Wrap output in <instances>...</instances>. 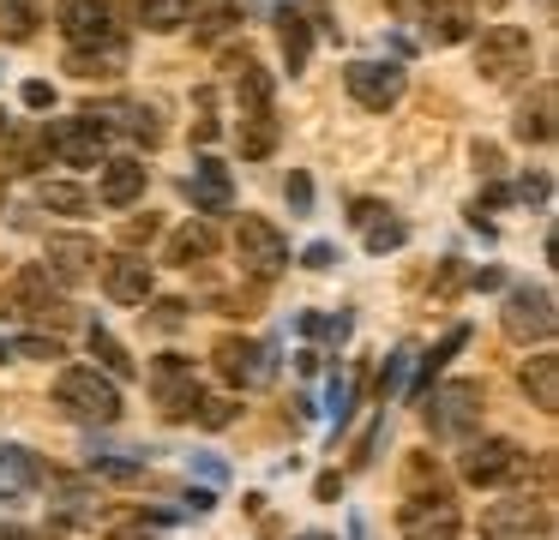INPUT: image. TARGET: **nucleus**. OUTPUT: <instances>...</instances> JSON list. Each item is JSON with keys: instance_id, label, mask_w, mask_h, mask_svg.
<instances>
[{"instance_id": "nucleus-1", "label": "nucleus", "mask_w": 559, "mask_h": 540, "mask_svg": "<svg viewBox=\"0 0 559 540\" xmlns=\"http://www.w3.org/2000/svg\"><path fill=\"white\" fill-rule=\"evenodd\" d=\"M55 403L73 420H91V427H115V420H121V391H115V379L97 367H67L61 379H55Z\"/></svg>"}, {"instance_id": "nucleus-2", "label": "nucleus", "mask_w": 559, "mask_h": 540, "mask_svg": "<svg viewBox=\"0 0 559 540\" xmlns=\"http://www.w3.org/2000/svg\"><path fill=\"white\" fill-rule=\"evenodd\" d=\"M481 408H487L481 379H451L427 396V432L433 439H469L481 427Z\"/></svg>"}, {"instance_id": "nucleus-3", "label": "nucleus", "mask_w": 559, "mask_h": 540, "mask_svg": "<svg viewBox=\"0 0 559 540\" xmlns=\"http://www.w3.org/2000/svg\"><path fill=\"white\" fill-rule=\"evenodd\" d=\"M0 319H43V324H67L73 307L55 295V276L43 264H25L13 283L0 288Z\"/></svg>"}, {"instance_id": "nucleus-4", "label": "nucleus", "mask_w": 559, "mask_h": 540, "mask_svg": "<svg viewBox=\"0 0 559 540\" xmlns=\"http://www.w3.org/2000/svg\"><path fill=\"white\" fill-rule=\"evenodd\" d=\"M211 360H217V379L235 384V391H265V384H277V348L253 343V336H223L211 348Z\"/></svg>"}, {"instance_id": "nucleus-5", "label": "nucleus", "mask_w": 559, "mask_h": 540, "mask_svg": "<svg viewBox=\"0 0 559 540\" xmlns=\"http://www.w3.org/2000/svg\"><path fill=\"white\" fill-rule=\"evenodd\" d=\"M343 91H349L367 115H385V108L403 103L409 72H403L397 60H349V67H343Z\"/></svg>"}, {"instance_id": "nucleus-6", "label": "nucleus", "mask_w": 559, "mask_h": 540, "mask_svg": "<svg viewBox=\"0 0 559 540\" xmlns=\"http://www.w3.org/2000/svg\"><path fill=\"white\" fill-rule=\"evenodd\" d=\"M43 139H49V156H61L67 168H91V163H103V151H109V120L85 108V115H73V120L43 127Z\"/></svg>"}, {"instance_id": "nucleus-7", "label": "nucleus", "mask_w": 559, "mask_h": 540, "mask_svg": "<svg viewBox=\"0 0 559 540\" xmlns=\"http://www.w3.org/2000/svg\"><path fill=\"white\" fill-rule=\"evenodd\" d=\"M397 528H403V540H457L463 511L451 499V487L445 492H409V504L397 511Z\"/></svg>"}, {"instance_id": "nucleus-8", "label": "nucleus", "mask_w": 559, "mask_h": 540, "mask_svg": "<svg viewBox=\"0 0 559 540\" xmlns=\"http://www.w3.org/2000/svg\"><path fill=\"white\" fill-rule=\"evenodd\" d=\"M535 48H530V31H518V24H493V31H481V48H475V72H481L487 84H511L518 72H530Z\"/></svg>"}, {"instance_id": "nucleus-9", "label": "nucleus", "mask_w": 559, "mask_h": 540, "mask_svg": "<svg viewBox=\"0 0 559 540\" xmlns=\"http://www.w3.org/2000/svg\"><path fill=\"white\" fill-rule=\"evenodd\" d=\"M151 396H157V408H163V420H193V408H199V372H193V360L187 355H157L151 360Z\"/></svg>"}, {"instance_id": "nucleus-10", "label": "nucleus", "mask_w": 559, "mask_h": 540, "mask_svg": "<svg viewBox=\"0 0 559 540\" xmlns=\"http://www.w3.org/2000/svg\"><path fill=\"white\" fill-rule=\"evenodd\" d=\"M235 252H241V264L259 283H271V276L289 264V240H283V228L271 223V216H241V223H235Z\"/></svg>"}, {"instance_id": "nucleus-11", "label": "nucleus", "mask_w": 559, "mask_h": 540, "mask_svg": "<svg viewBox=\"0 0 559 540\" xmlns=\"http://www.w3.org/2000/svg\"><path fill=\"white\" fill-rule=\"evenodd\" d=\"M499 324H506L511 343H547V336H554V324H559L554 319V295H547V288H511Z\"/></svg>"}, {"instance_id": "nucleus-12", "label": "nucleus", "mask_w": 559, "mask_h": 540, "mask_svg": "<svg viewBox=\"0 0 559 540\" xmlns=\"http://www.w3.org/2000/svg\"><path fill=\"white\" fill-rule=\"evenodd\" d=\"M554 528V511L547 499H506V504H487L481 511V535L487 540H530Z\"/></svg>"}, {"instance_id": "nucleus-13", "label": "nucleus", "mask_w": 559, "mask_h": 540, "mask_svg": "<svg viewBox=\"0 0 559 540\" xmlns=\"http://www.w3.org/2000/svg\"><path fill=\"white\" fill-rule=\"evenodd\" d=\"M523 451L511 439H481V444H469L463 451V480L469 487H506V480H518L523 475Z\"/></svg>"}, {"instance_id": "nucleus-14", "label": "nucleus", "mask_w": 559, "mask_h": 540, "mask_svg": "<svg viewBox=\"0 0 559 540\" xmlns=\"http://www.w3.org/2000/svg\"><path fill=\"white\" fill-rule=\"evenodd\" d=\"M97 264H103V252H97V240H91V235H49L43 271H49L55 283L79 288V283H91V276H97Z\"/></svg>"}, {"instance_id": "nucleus-15", "label": "nucleus", "mask_w": 559, "mask_h": 540, "mask_svg": "<svg viewBox=\"0 0 559 540\" xmlns=\"http://www.w3.org/2000/svg\"><path fill=\"white\" fill-rule=\"evenodd\" d=\"M475 36V7L469 0H427L421 7V43L427 48H457Z\"/></svg>"}, {"instance_id": "nucleus-16", "label": "nucleus", "mask_w": 559, "mask_h": 540, "mask_svg": "<svg viewBox=\"0 0 559 540\" xmlns=\"http://www.w3.org/2000/svg\"><path fill=\"white\" fill-rule=\"evenodd\" d=\"M61 36L73 48H91V43H109L115 31V12L103 7V0H61Z\"/></svg>"}, {"instance_id": "nucleus-17", "label": "nucleus", "mask_w": 559, "mask_h": 540, "mask_svg": "<svg viewBox=\"0 0 559 540\" xmlns=\"http://www.w3.org/2000/svg\"><path fill=\"white\" fill-rule=\"evenodd\" d=\"M103 295H109L115 307H145V300H151V264L139 259V252L109 259V264H103Z\"/></svg>"}, {"instance_id": "nucleus-18", "label": "nucleus", "mask_w": 559, "mask_h": 540, "mask_svg": "<svg viewBox=\"0 0 559 540\" xmlns=\"http://www.w3.org/2000/svg\"><path fill=\"white\" fill-rule=\"evenodd\" d=\"M223 72H229V84H235V103H241V115L271 108V72L253 60V48H229V55H223Z\"/></svg>"}, {"instance_id": "nucleus-19", "label": "nucleus", "mask_w": 559, "mask_h": 540, "mask_svg": "<svg viewBox=\"0 0 559 540\" xmlns=\"http://www.w3.org/2000/svg\"><path fill=\"white\" fill-rule=\"evenodd\" d=\"M187 199H193V211H205V216H223L235 204V180H229V168L217 163V156H205V163L187 175Z\"/></svg>"}, {"instance_id": "nucleus-20", "label": "nucleus", "mask_w": 559, "mask_h": 540, "mask_svg": "<svg viewBox=\"0 0 559 540\" xmlns=\"http://www.w3.org/2000/svg\"><path fill=\"white\" fill-rule=\"evenodd\" d=\"M145 180H151V168H145V163H133V156H121V163H109V168H103L97 199L109 204V211H127V204H139V199H145Z\"/></svg>"}, {"instance_id": "nucleus-21", "label": "nucleus", "mask_w": 559, "mask_h": 540, "mask_svg": "<svg viewBox=\"0 0 559 540\" xmlns=\"http://www.w3.org/2000/svg\"><path fill=\"white\" fill-rule=\"evenodd\" d=\"M127 67V36H109V43H91V48H67V72L73 79H115Z\"/></svg>"}, {"instance_id": "nucleus-22", "label": "nucleus", "mask_w": 559, "mask_h": 540, "mask_svg": "<svg viewBox=\"0 0 559 540\" xmlns=\"http://www.w3.org/2000/svg\"><path fill=\"white\" fill-rule=\"evenodd\" d=\"M211 252H217V228L211 223H187L169 235V264H181V271H193V264H205Z\"/></svg>"}, {"instance_id": "nucleus-23", "label": "nucleus", "mask_w": 559, "mask_h": 540, "mask_svg": "<svg viewBox=\"0 0 559 540\" xmlns=\"http://www.w3.org/2000/svg\"><path fill=\"white\" fill-rule=\"evenodd\" d=\"M523 391H530V403L542 415H559V355H535L523 367Z\"/></svg>"}, {"instance_id": "nucleus-24", "label": "nucleus", "mask_w": 559, "mask_h": 540, "mask_svg": "<svg viewBox=\"0 0 559 540\" xmlns=\"http://www.w3.org/2000/svg\"><path fill=\"white\" fill-rule=\"evenodd\" d=\"M277 43H283V60L289 72H307V55H313V31H307V12L283 7L277 12Z\"/></svg>"}, {"instance_id": "nucleus-25", "label": "nucleus", "mask_w": 559, "mask_h": 540, "mask_svg": "<svg viewBox=\"0 0 559 540\" xmlns=\"http://www.w3.org/2000/svg\"><path fill=\"white\" fill-rule=\"evenodd\" d=\"M271 151H277V115H271V108L241 115V156L259 163V156H271Z\"/></svg>"}, {"instance_id": "nucleus-26", "label": "nucleus", "mask_w": 559, "mask_h": 540, "mask_svg": "<svg viewBox=\"0 0 559 540\" xmlns=\"http://www.w3.org/2000/svg\"><path fill=\"white\" fill-rule=\"evenodd\" d=\"M463 343H469V324H457V331H445V343H439L433 355H415V367H409V372H415V396H427V384H433L439 372H445V360L457 355Z\"/></svg>"}, {"instance_id": "nucleus-27", "label": "nucleus", "mask_w": 559, "mask_h": 540, "mask_svg": "<svg viewBox=\"0 0 559 540\" xmlns=\"http://www.w3.org/2000/svg\"><path fill=\"white\" fill-rule=\"evenodd\" d=\"M0 475L7 480H19V487H49V468L37 463V456L25 451V444H0Z\"/></svg>"}, {"instance_id": "nucleus-28", "label": "nucleus", "mask_w": 559, "mask_h": 540, "mask_svg": "<svg viewBox=\"0 0 559 540\" xmlns=\"http://www.w3.org/2000/svg\"><path fill=\"white\" fill-rule=\"evenodd\" d=\"M518 139H523V144H547V139H554V91H547V84H542V96H535V108L523 103Z\"/></svg>"}, {"instance_id": "nucleus-29", "label": "nucleus", "mask_w": 559, "mask_h": 540, "mask_svg": "<svg viewBox=\"0 0 559 540\" xmlns=\"http://www.w3.org/2000/svg\"><path fill=\"white\" fill-rule=\"evenodd\" d=\"M91 355L103 360V372H109V379H133V372H139V360L127 355V348L115 343V331H103V324H91Z\"/></svg>"}, {"instance_id": "nucleus-30", "label": "nucleus", "mask_w": 559, "mask_h": 540, "mask_svg": "<svg viewBox=\"0 0 559 540\" xmlns=\"http://www.w3.org/2000/svg\"><path fill=\"white\" fill-rule=\"evenodd\" d=\"M193 7L199 0H139V19H145V31H181V24H193Z\"/></svg>"}, {"instance_id": "nucleus-31", "label": "nucleus", "mask_w": 559, "mask_h": 540, "mask_svg": "<svg viewBox=\"0 0 559 540\" xmlns=\"http://www.w3.org/2000/svg\"><path fill=\"white\" fill-rule=\"evenodd\" d=\"M0 36L7 43H31L37 36V0H0Z\"/></svg>"}, {"instance_id": "nucleus-32", "label": "nucleus", "mask_w": 559, "mask_h": 540, "mask_svg": "<svg viewBox=\"0 0 559 540\" xmlns=\"http://www.w3.org/2000/svg\"><path fill=\"white\" fill-rule=\"evenodd\" d=\"M361 240H367V252H397L403 240H409V223H397L391 211H379L373 223H361Z\"/></svg>"}, {"instance_id": "nucleus-33", "label": "nucleus", "mask_w": 559, "mask_h": 540, "mask_svg": "<svg viewBox=\"0 0 559 540\" xmlns=\"http://www.w3.org/2000/svg\"><path fill=\"white\" fill-rule=\"evenodd\" d=\"M409 367H415V348H409V343H397L385 360H379L373 391H379V396H397V391H403V379H409Z\"/></svg>"}, {"instance_id": "nucleus-34", "label": "nucleus", "mask_w": 559, "mask_h": 540, "mask_svg": "<svg viewBox=\"0 0 559 540\" xmlns=\"http://www.w3.org/2000/svg\"><path fill=\"white\" fill-rule=\"evenodd\" d=\"M295 324H301V336H319V343H349V331H355L349 312H301Z\"/></svg>"}, {"instance_id": "nucleus-35", "label": "nucleus", "mask_w": 559, "mask_h": 540, "mask_svg": "<svg viewBox=\"0 0 559 540\" xmlns=\"http://www.w3.org/2000/svg\"><path fill=\"white\" fill-rule=\"evenodd\" d=\"M43 204H49V211H61V216H85L91 211L85 187H73V180H49V187H43Z\"/></svg>"}, {"instance_id": "nucleus-36", "label": "nucleus", "mask_w": 559, "mask_h": 540, "mask_svg": "<svg viewBox=\"0 0 559 540\" xmlns=\"http://www.w3.org/2000/svg\"><path fill=\"white\" fill-rule=\"evenodd\" d=\"M403 480H409V492H445V475H439V463H433V456H421V451L403 463Z\"/></svg>"}, {"instance_id": "nucleus-37", "label": "nucleus", "mask_w": 559, "mask_h": 540, "mask_svg": "<svg viewBox=\"0 0 559 540\" xmlns=\"http://www.w3.org/2000/svg\"><path fill=\"white\" fill-rule=\"evenodd\" d=\"M217 96H211V91H199L193 96V144H211V139H217Z\"/></svg>"}, {"instance_id": "nucleus-38", "label": "nucleus", "mask_w": 559, "mask_h": 540, "mask_svg": "<svg viewBox=\"0 0 559 540\" xmlns=\"http://www.w3.org/2000/svg\"><path fill=\"white\" fill-rule=\"evenodd\" d=\"M193 420H199V427H205V432H223V427H229V420H235V403H229V396H199Z\"/></svg>"}, {"instance_id": "nucleus-39", "label": "nucleus", "mask_w": 559, "mask_h": 540, "mask_svg": "<svg viewBox=\"0 0 559 540\" xmlns=\"http://www.w3.org/2000/svg\"><path fill=\"white\" fill-rule=\"evenodd\" d=\"M163 235V223H157V216H127V223H121V247L127 252H139V247H151V240H157Z\"/></svg>"}, {"instance_id": "nucleus-40", "label": "nucleus", "mask_w": 559, "mask_h": 540, "mask_svg": "<svg viewBox=\"0 0 559 540\" xmlns=\"http://www.w3.org/2000/svg\"><path fill=\"white\" fill-rule=\"evenodd\" d=\"M235 31V12L229 7H211L205 19L193 24V43H217V36H229Z\"/></svg>"}, {"instance_id": "nucleus-41", "label": "nucleus", "mask_w": 559, "mask_h": 540, "mask_svg": "<svg viewBox=\"0 0 559 540\" xmlns=\"http://www.w3.org/2000/svg\"><path fill=\"white\" fill-rule=\"evenodd\" d=\"M151 324H157V331H181V324H187V300H151Z\"/></svg>"}, {"instance_id": "nucleus-42", "label": "nucleus", "mask_w": 559, "mask_h": 540, "mask_svg": "<svg viewBox=\"0 0 559 540\" xmlns=\"http://www.w3.org/2000/svg\"><path fill=\"white\" fill-rule=\"evenodd\" d=\"M19 355L25 360H61V336H19Z\"/></svg>"}, {"instance_id": "nucleus-43", "label": "nucleus", "mask_w": 559, "mask_h": 540, "mask_svg": "<svg viewBox=\"0 0 559 540\" xmlns=\"http://www.w3.org/2000/svg\"><path fill=\"white\" fill-rule=\"evenodd\" d=\"M103 540H163V535H157V528H145V516H133V523H115Z\"/></svg>"}, {"instance_id": "nucleus-44", "label": "nucleus", "mask_w": 559, "mask_h": 540, "mask_svg": "<svg viewBox=\"0 0 559 540\" xmlns=\"http://www.w3.org/2000/svg\"><path fill=\"white\" fill-rule=\"evenodd\" d=\"M301 264L307 271H331V264H337V247H331V240H313V247L301 252Z\"/></svg>"}, {"instance_id": "nucleus-45", "label": "nucleus", "mask_w": 559, "mask_h": 540, "mask_svg": "<svg viewBox=\"0 0 559 540\" xmlns=\"http://www.w3.org/2000/svg\"><path fill=\"white\" fill-rule=\"evenodd\" d=\"M349 403H355V379H337L331 384V415H337V427L349 420Z\"/></svg>"}, {"instance_id": "nucleus-46", "label": "nucleus", "mask_w": 559, "mask_h": 540, "mask_svg": "<svg viewBox=\"0 0 559 540\" xmlns=\"http://www.w3.org/2000/svg\"><path fill=\"white\" fill-rule=\"evenodd\" d=\"M283 192H289V204H295V211H313V180H307V175H289V187H283Z\"/></svg>"}, {"instance_id": "nucleus-47", "label": "nucleus", "mask_w": 559, "mask_h": 540, "mask_svg": "<svg viewBox=\"0 0 559 540\" xmlns=\"http://www.w3.org/2000/svg\"><path fill=\"white\" fill-rule=\"evenodd\" d=\"M475 168H481V175H499V144H481V139H475Z\"/></svg>"}, {"instance_id": "nucleus-48", "label": "nucleus", "mask_w": 559, "mask_h": 540, "mask_svg": "<svg viewBox=\"0 0 559 540\" xmlns=\"http://www.w3.org/2000/svg\"><path fill=\"white\" fill-rule=\"evenodd\" d=\"M25 108H55V91H49L43 79H31V84H25Z\"/></svg>"}, {"instance_id": "nucleus-49", "label": "nucleus", "mask_w": 559, "mask_h": 540, "mask_svg": "<svg viewBox=\"0 0 559 540\" xmlns=\"http://www.w3.org/2000/svg\"><path fill=\"white\" fill-rule=\"evenodd\" d=\"M379 211H385V204H379V199H355V204H349V223L361 228V223H373Z\"/></svg>"}, {"instance_id": "nucleus-50", "label": "nucleus", "mask_w": 559, "mask_h": 540, "mask_svg": "<svg viewBox=\"0 0 559 540\" xmlns=\"http://www.w3.org/2000/svg\"><path fill=\"white\" fill-rule=\"evenodd\" d=\"M499 204H511V187H487L481 199H475V211H499Z\"/></svg>"}, {"instance_id": "nucleus-51", "label": "nucleus", "mask_w": 559, "mask_h": 540, "mask_svg": "<svg viewBox=\"0 0 559 540\" xmlns=\"http://www.w3.org/2000/svg\"><path fill=\"white\" fill-rule=\"evenodd\" d=\"M313 492H319V499H337V492H343V480H337V475H319V487H313Z\"/></svg>"}, {"instance_id": "nucleus-52", "label": "nucleus", "mask_w": 559, "mask_h": 540, "mask_svg": "<svg viewBox=\"0 0 559 540\" xmlns=\"http://www.w3.org/2000/svg\"><path fill=\"white\" fill-rule=\"evenodd\" d=\"M0 540H55V535H37V528H0Z\"/></svg>"}, {"instance_id": "nucleus-53", "label": "nucleus", "mask_w": 559, "mask_h": 540, "mask_svg": "<svg viewBox=\"0 0 559 540\" xmlns=\"http://www.w3.org/2000/svg\"><path fill=\"white\" fill-rule=\"evenodd\" d=\"M7 132H13V127H7V115H0V139H7Z\"/></svg>"}, {"instance_id": "nucleus-54", "label": "nucleus", "mask_w": 559, "mask_h": 540, "mask_svg": "<svg viewBox=\"0 0 559 540\" xmlns=\"http://www.w3.org/2000/svg\"><path fill=\"white\" fill-rule=\"evenodd\" d=\"M481 7H506V0H481Z\"/></svg>"}, {"instance_id": "nucleus-55", "label": "nucleus", "mask_w": 559, "mask_h": 540, "mask_svg": "<svg viewBox=\"0 0 559 540\" xmlns=\"http://www.w3.org/2000/svg\"><path fill=\"white\" fill-rule=\"evenodd\" d=\"M301 540H325V535H301Z\"/></svg>"}, {"instance_id": "nucleus-56", "label": "nucleus", "mask_w": 559, "mask_h": 540, "mask_svg": "<svg viewBox=\"0 0 559 540\" xmlns=\"http://www.w3.org/2000/svg\"><path fill=\"white\" fill-rule=\"evenodd\" d=\"M0 360H7V343H0Z\"/></svg>"}]
</instances>
